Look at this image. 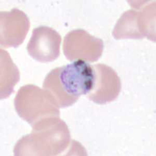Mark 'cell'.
I'll return each mask as SVG.
<instances>
[{"label": "cell", "instance_id": "1", "mask_svg": "<svg viewBox=\"0 0 156 156\" xmlns=\"http://www.w3.org/2000/svg\"><path fill=\"white\" fill-rule=\"evenodd\" d=\"M93 80L92 65L76 60L51 70L45 78L43 89L50 93L59 108H66L73 105L82 95L89 93Z\"/></svg>", "mask_w": 156, "mask_h": 156}, {"label": "cell", "instance_id": "2", "mask_svg": "<svg viewBox=\"0 0 156 156\" xmlns=\"http://www.w3.org/2000/svg\"><path fill=\"white\" fill-rule=\"evenodd\" d=\"M32 127L30 134L17 142L14 148L15 156H58L69 146L70 133L60 117L45 118Z\"/></svg>", "mask_w": 156, "mask_h": 156}, {"label": "cell", "instance_id": "3", "mask_svg": "<svg viewBox=\"0 0 156 156\" xmlns=\"http://www.w3.org/2000/svg\"><path fill=\"white\" fill-rule=\"evenodd\" d=\"M14 106L18 115L31 126L45 118L60 115L58 106L50 93L34 84L19 89Z\"/></svg>", "mask_w": 156, "mask_h": 156}, {"label": "cell", "instance_id": "4", "mask_svg": "<svg viewBox=\"0 0 156 156\" xmlns=\"http://www.w3.org/2000/svg\"><path fill=\"white\" fill-rule=\"evenodd\" d=\"M155 7L151 3L142 7L140 11L131 9L123 12L114 27V38L121 40L147 37L155 42V29L153 28L155 25Z\"/></svg>", "mask_w": 156, "mask_h": 156}, {"label": "cell", "instance_id": "5", "mask_svg": "<svg viewBox=\"0 0 156 156\" xmlns=\"http://www.w3.org/2000/svg\"><path fill=\"white\" fill-rule=\"evenodd\" d=\"M103 50V40L83 29L72 30L64 37L63 52L71 62L82 60L95 62L101 57Z\"/></svg>", "mask_w": 156, "mask_h": 156}, {"label": "cell", "instance_id": "6", "mask_svg": "<svg viewBox=\"0 0 156 156\" xmlns=\"http://www.w3.org/2000/svg\"><path fill=\"white\" fill-rule=\"evenodd\" d=\"M94 80L87 97L94 103L104 105L117 99L121 90V80L114 69L106 65H92Z\"/></svg>", "mask_w": 156, "mask_h": 156}, {"label": "cell", "instance_id": "7", "mask_svg": "<svg viewBox=\"0 0 156 156\" xmlns=\"http://www.w3.org/2000/svg\"><path fill=\"white\" fill-rule=\"evenodd\" d=\"M62 37L51 27L41 26L34 28L27 46L31 57L41 62H52L60 55Z\"/></svg>", "mask_w": 156, "mask_h": 156}, {"label": "cell", "instance_id": "8", "mask_svg": "<svg viewBox=\"0 0 156 156\" xmlns=\"http://www.w3.org/2000/svg\"><path fill=\"white\" fill-rule=\"evenodd\" d=\"M30 27V20L23 11L14 8L0 12V44L16 48L21 45Z\"/></svg>", "mask_w": 156, "mask_h": 156}, {"label": "cell", "instance_id": "9", "mask_svg": "<svg viewBox=\"0 0 156 156\" xmlns=\"http://www.w3.org/2000/svg\"><path fill=\"white\" fill-rule=\"evenodd\" d=\"M1 99L9 97L14 91L15 86L20 81V73L10 55L1 48Z\"/></svg>", "mask_w": 156, "mask_h": 156}]
</instances>
